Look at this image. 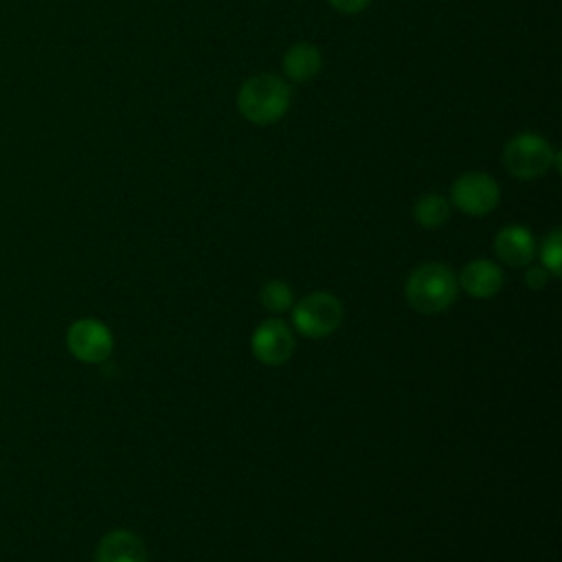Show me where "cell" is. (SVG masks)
Returning <instances> with one entry per match:
<instances>
[{
    "instance_id": "cell-1",
    "label": "cell",
    "mask_w": 562,
    "mask_h": 562,
    "mask_svg": "<svg viewBox=\"0 0 562 562\" xmlns=\"http://www.w3.org/2000/svg\"><path fill=\"white\" fill-rule=\"evenodd\" d=\"M292 103L288 81L272 72L248 77L237 92V110L252 125H272L285 116Z\"/></svg>"
},
{
    "instance_id": "cell-2",
    "label": "cell",
    "mask_w": 562,
    "mask_h": 562,
    "mask_svg": "<svg viewBox=\"0 0 562 562\" xmlns=\"http://www.w3.org/2000/svg\"><path fill=\"white\" fill-rule=\"evenodd\" d=\"M459 292L454 272L439 261H428L417 266L404 285L406 303L419 314L446 312Z\"/></svg>"
},
{
    "instance_id": "cell-3",
    "label": "cell",
    "mask_w": 562,
    "mask_h": 562,
    "mask_svg": "<svg viewBox=\"0 0 562 562\" xmlns=\"http://www.w3.org/2000/svg\"><path fill=\"white\" fill-rule=\"evenodd\" d=\"M503 165L518 180H533L544 176L551 165L560 169V151L536 132H520L503 147Z\"/></svg>"
},
{
    "instance_id": "cell-4",
    "label": "cell",
    "mask_w": 562,
    "mask_h": 562,
    "mask_svg": "<svg viewBox=\"0 0 562 562\" xmlns=\"http://www.w3.org/2000/svg\"><path fill=\"white\" fill-rule=\"evenodd\" d=\"M342 303L331 292H310L292 305V325L305 338H325L342 323Z\"/></svg>"
},
{
    "instance_id": "cell-5",
    "label": "cell",
    "mask_w": 562,
    "mask_h": 562,
    "mask_svg": "<svg viewBox=\"0 0 562 562\" xmlns=\"http://www.w3.org/2000/svg\"><path fill=\"white\" fill-rule=\"evenodd\" d=\"M501 189L485 171H465L450 187V202L465 215L483 217L498 206Z\"/></svg>"
},
{
    "instance_id": "cell-6",
    "label": "cell",
    "mask_w": 562,
    "mask_h": 562,
    "mask_svg": "<svg viewBox=\"0 0 562 562\" xmlns=\"http://www.w3.org/2000/svg\"><path fill=\"white\" fill-rule=\"evenodd\" d=\"M68 351L86 364H99L110 358L114 349V336L110 327L99 318H79L66 331Z\"/></svg>"
},
{
    "instance_id": "cell-7",
    "label": "cell",
    "mask_w": 562,
    "mask_h": 562,
    "mask_svg": "<svg viewBox=\"0 0 562 562\" xmlns=\"http://www.w3.org/2000/svg\"><path fill=\"white\" fill-rule=\"evenodd\" d=\"M250 351L261 364L281 367L294 353V334L281 318H268L255 327Z\"/></svg>"
},
{
    "instance_id": "cell-8",
    "label": "cell",
    "mask_w": 562,
    "mask_h": 562,
    "mask_svg": "<svg viewBox=\"0 0 562 562\" xmlns=\"http://www.w3.org/2000/svg\"><path fill=\"white\" fill-rule=\"evenodd\" d=\"M494 252L503 263L512 268H522L531 263L536 255V239L527 226L509 224L496 233Z\"/></svg>"
},
{
    "instance_id": "cell-9",
    "label": "cell",
    "mask_w": 562,
    "mask_h": 562,
    "mask_svg": "<svg viewBox=\"0 0 562 562\" xmlns=\"http://www.w3.org/2000/svg\"><path fill=\"white\" fill-rule=\"evenodd\" d=\"M94 562H147V547L136 531L112 529L99 540Z\"/></svg>"
},
{
    "instance_id": "cell-10",
    "label": "cell",
    "mask_w": 562,
    "mask_h": 562,
    "mask_svg": "<svg viewBox=\"0 0 562 562\" xmlns=\"http://www.w3.org/2000/svg\"><path fill=\"white\" fill-rule=\"evenodd\" d=\"M457 283L468 296L492 299L503 288V270L492 259H474L463 266Z\"/></svg>"
},
{
    "instance_id": "cell-11",
    "label": "cell",
    "mask_w": 562,
    "mask_h": 562,
    "mask_svg": "<svg viewBox=\"0 0 562 562\" xmlns=\"http://www.w3.org/2000/svg\"><path fill=\"white\" fill-rule=\"evenodd\" d=\"M281 66H283V75L290 81L303 83V81L314 79L321 72L323 57H321L318 46H314L310 42H296L285 50Z\"/></svg>"
},
{
    "instance_id": "cell-12",
    "label": "cell",
    "mask_w": 562,
    "mask_h": 562,
    "mask_svg": "<svg viewBox=\"0 0 562 562\" xmlns=\"http://www.w3.org/2000/svg\"><path fill=\"white\" fill-rule=\"evenodd\" d=\"M413 217L424 228H439L450 217V202L439 193H426L415 200Z\"/></svg>"
},
{
    "instance_id": "cell-13",
    "label": "cell",
    "mask_w": 562,
    "mask_h": 562,
    "mask_svg": "<svg viewBox=\"0 0 562 562\" xmlns=\"http://www.w3.org/2000/svg\"><path fill=\"white\" fill-rule=\"evenodd\" d=\"M259 301L261 305L272 312V314H283L288 310H292L294 305V294H292V288L281 281V279H272L268 281L263 288H261V294H259Z\"/></svg>"
},
{
    "instance_id": "cell-14",
    "label": "cell",
    "mask_w": 562,
    "mask_h": 562,
    "mask_svg": "<svg viewBox=\"0 0 562 562\" xmlns=\"http://www.w3.org/2000/svg\"><path fill=\"white\" fill-rule=\"evenodd\" d=\"M560 259H562V233L560 228H555L544 237L540 246V261L551 277H560Z\"/></svg>"
},
{
    "instance_id": "cell-15",
    "label": "cell",
    "mask_w": 562,
    "mask_h": 562,
    "mask_svg": "<svg viewBox=\"0 0 562 562\" xmlns=\"http://www.w3.org/2000/svg\"><path fill=\"white\" fill-rule=\"evenodd\" d=\"M329 4H331L336 11H340V13L353 15V13L364 11V9L371 4V0H329Z\"/></svg>"
},
{
    "instance_id": "cell-16",
    "label": "cell",
    "mask_w": 562,
    "mask_h": 562,
    "mask_svg": "<svg viewBox=\"0 0 562 562\" xmlns=\"http://www.w3.org/2000/svg\"><path fill=\"white\" fill-rule=\"evenodd\" d=\"M549 281V274L544 268H529L527 274H525V283L531 288V290H540L544 288Z\"/></svg>"
}]
</instances>
